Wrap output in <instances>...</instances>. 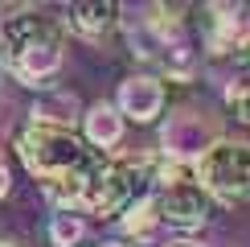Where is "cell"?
<instances>
[{
	"instance_id": "cell-1",
	"label": "cell",
	"mask_w": 250,
	"mask_h": 247,
	"mask_svg": "<svg viewBox=\"0 0 250 247\" xmlns=\"http://www.w3.org/2000/svg\"><path fill=\"white\" fill-rule=\"evenodd\" d=\"M17 157L33 177L45 185V194L58 202V210H82L86 194L107 173L111 157L95 152L78 132L54 128V124H29L17 132Z\"/></svg>"
},
{
	"instance_id": "cell-2",
	"label": "cell",
	"mask_w": 250,
	"mask_h": 247,
	"mask_svg": "<svg viewBox=\"0 0 250 247\" xmlns=\"http://www.w3.org/2000/svg\"><path fill=\"white\" fill-rule=\"evenodd\" d=\"M0 49L25 87H45L62 70V25L45 13H13L0 25Z\"/></svg>"
},
{
	"instance_id": "cell-3",
	"label": "cell",
	"mask_w": 250,
	"mask_h": 247,
	"mask_svg": "<svg viewBox=\"0 0 250 247\" xmlns=\"http://www.w3.org/2000/svg\"><path fill=\"white\" fill-rule=\"evenodd\" d=\"M156 214L160 222L176 226V231H201L213 219V198L197 185V177L185 173V165L160 161V181H156Z\"/></svg>"
},
{
	"instance_id": "cell-4",
	"label": "cell",
	"mask_w": 250,
	"mask_h": 247,
	"mask_svg": "<svg viewBox=\"0 0 250 247\" xmlns=\"http://www.w3.org/2000/svg\"><path fill=\"white\" fill-rule=\"evenodd\" d=\"M197 185L217 202L250 198V144L246 140H213V148L193 169Z\"/></svg>"
},
{
	"instance_id": "cell-5",
	"label": "cell",
	"mask_w": 250,
	"mask_h": 247,
	"mask_svg": "<svg viewBox=\"0 0 250 247\" xmlns=\"http://www.w3.org/2000/svg\"><path fill=\"white\" fill-rule=\"evenodd\" d=\"M164 103H168V91H164V82L152 78V74H131V78H123L119 91H115L119 116L131 120V124H156L164 116Z\"/></svg>"
},
{
	"instance_id": "cell-6",
	"label": "cell",
	"mask_w": 250,
	"mask_h": 247,
	"mask_svg": "<svg viewBox=\"0 0 250 247\" xmlns=\"http://www.w3.org/2000/svg\"><path fill=\"white\" fill-rule=\"evenodd\" d=\"M123 124L127 120L119 116L115 103H95L90 111H82V140L95 152H111V148H119V140H123Z\"/></svg>"
},
{
	"instance_id": "cell-7",
	"label": "cell",
	"mask_w": 250,
	"mask_h": 247,
	"mask_svg": "<svg viewBox=\"0 0 250 247\" xmlns=\"http://www.w3.org/2000/svg\"><path fill=\"white\" fill-rule=\"evenodd\" d=\"M209 148H213V140L205 136L201 120H193V116H176L168 128H164V152H168V161H176V165L189 161V157L201 161Z\"/></svg>"
},
{
	"instance_id": "cell-8",
	"label": "cell",
	"mask_w": 250,
	"mask_h": 247,
	"mask_svg": "<svg viewBox=\"0 0 250 247\" xmlns=\"http://www.w3.org/2000/svg\"><path fill=\"white\" fill-rule=\"evenodd\" d=\"M115 21H119V4H115V0H82V4H70L66 25L74 29L78 37L95 41V37H103V33H111Z\"/></svg>"
},
{
	"instance_id": "cell-9",
	"label": "cell",
	"mask_w": 250,
	"mask_h": 247,
	"mask_svg": "<svg viewBox=\"0 0 250 247\" xmlns=\"http://www.w3.org/2000/svg\"><path fill=\"white\" fill-rule=\"evenodd\" d=\"M45 235H49L54 247H78V239L86 235V222H82L78 210H54V214H49Z\"/></svg>"
},
{
	"instance_id": "cell-10",
	"label": "cell",
	"mask_w": 250,
	"mask_h": 247,
	"mask_svg": "<svg viewBox=\"0 0 250 247\" xmlns=\"http://www.w3.org/2000/svg\"><path fill=\"white\" fill-rule=\"evenodd\" d=\"M119 222H123V231H127V235H135V239L152 235V226L160 222V214H156V198H140V202H135Z\"/></svg>"
},
{
	"instance_id": "cell-11",
	"label": "cell",
	"mask_w": 250,
	"mask_h": 247,
	"mask_svg": "<svg viewBox=\"0 0 250 247\" xmlns=\"http://www.w3.org/2000/svg\"><path fill=\"white\" fill-rule=\"evenodd\" d=\"M226 103H230V111H234L242 124H250V74L230 82V91H226Z\"/></svg>"
},
{
	"instance_id": "cell-12",
	"label": "cell",
	"mask_w": 250,
	"mask_h": 247,
	"mask_svg": "<svg viewBox=\"0 0 250 247\" xmlns=\"http://www.w3.org/2000/svg\"><path fill=\"white\" fill-rule=\"evenodd\" d=\"M8 190H13V173H8V165L0 161V198H8Z\"/></svg>"
},
{
	"instance_id": "cell-13",
	"label": "cell",
	"mask_w": 250,
	"mask_h": 247,
	"mask_svg": "<svg viewBox=\"0 0 250 247\" xmlns=\"http://www.w3.org/2000/svg\"><path fill=\"white\" fill-rule=\"evenodd\" d=\"M99 247H123V243H99Z\"/></svg>"
},
{
	"instance_id": "cell-14",
	"label": "cell",
	"mask_w": 250,
	"mask_h": 247,
	"mask_svg": "<svg viewBox=\"0 0 250 247\" xmlns=\"http://www.w3.org/2000/svg\"><path fill=\"white\" fill-rule=\"evenodd\" d=\"M172 247H197V243H172Z\"/></svg>"
},
{
	"instance_id": "cell-15",
	"label": "cell",
	"mask_w": 250,
	"mask_h": 247,
	"mask_svg": "<svg viewBox=\"0 0 250 247\" xmlns=\"http://www.w3.org/2000/svg\"><path fill=\"white\" fill-rule=\"evenodd\" d=\"M0 70H4V49H0Z\"/></svg>"
}]
</instances>
